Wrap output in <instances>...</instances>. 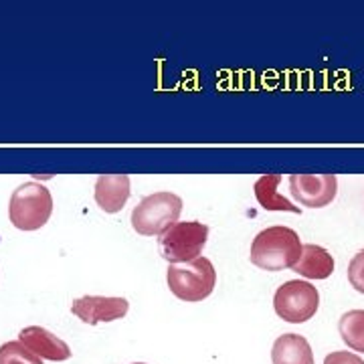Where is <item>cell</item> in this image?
<instances>
[{"label":"cell","instance_id":"6da1fadb","mask_svg":"<svg viewBox=\"0 0 364 364\" xmlns=\"http://www.w3.org/2000/svg\"><path fill=\"white\" fill-rule=\"evenodd\" d=\"M299 235L289 227H267L251 243V263L265 272L291 269L301 257Z\"/></svg>","mask_w":364,"mask_h":364},{"label":"cell","instance_id":"7a4b0ae2","mask_svg":"<svg viewBox=\"0 0 364 364\" xmlns=\"http://www.w3.org/2000/svg\"><path fill=\"white\" fill-rule=\"evenodd\" d=\"M182 213V198L174 193L162 191L144 196L132 210V229L144 237H160L178 223Z\"/></svg>","mask_w":364,"mask_h":364},{"label":"cell","instance_id":"3957f363","mask_svg":"<svg viewBox=\"0 0 364 364\" xmlns=\"http://www.w3.org/2000/svg\"><path fill=\"white\" fill-rule=\"evenodd\" d=\"M51 215L53 196L45 184L25 182L11 196L9 219L18 231H37L47 225Z\"/></svg>","mask_w":364,"mask_h":364},{"label":"cell","instance_id":"277c9868","mask_svg":"<svg viewBox=\"0 0 364 364\" xmlns=\"http://www.w3.org/2000/svg\"><path fill=\"white\" fill-rule=\"evenodd\" d=\"M166 282L170 291L182 301H203L217 286V272L210 259L198 257L184 265H170Z\"/></svg>","mask_w":364,"mask_h":364},{"label":"cell","instance_id":"5b68a950","mask_svg":"<svg viewBox=\"0 0 364 364\" xmlns=\"http://www.w3.org/2000/svg\"><path fill=\"white\" fill-rule=\"evenodd\" d=\"M207 239L208 227L205 223H176L166 233L160 235V239H158L160 255L168 261L170 265L191 263L200 257L203 249L207 245Z\"/></svg>","mask_w":364,"mask_h":364},{"label":"cell","instance_id":"8992f818","mask_svg":"<svg viewBox=\"0 0 364 364\" xmlns=\"http://www.w3.org/2000/svg\"><path fill=\"white\" fill-rule=\"evenodd\" d=\"M275 314L289 324H304L312 320L320 308V291L301 279H289L277 287L273 296Z\"/></svg>","mask_w":364,"mask_h":364},{"label":"cell","instance_id":"52a82bcc","mask_svg":"<svg viewBox=\"0 0 364 364\" xmlns=\"http://www.w3.org/2000/svg\"><path fill=\"white\" fill-rule=\"evenodd\" d=\"M289 191L301 207L322 208L338 195V178L336 174H291Z\"/></svg>","mask_w":364,"mask_h":364},{"label":"cell","instance_id":"ba28073f","mask_svg":"<svg viewBox=\"0 0 364 364\" xmlns=\"http://www.w3.org/2000/svg\"><path fill=\"white\" fill-rule=\"evenodd\" d=\"M130 310L126 298H105V296H83L73 299L71 312L77 316L83 324H102L124 318Z\"/></svg>","mask_w":364,"mask_h":364},{"label":"cell","instance_id":"9c48e42d","mask_svg":"<svg viewBox=\"0 0 364 364\" xmlns=\"http://www.w3.org/2000/svg\"><path fill=\"white\" fill-rule=\"evenodd\" d=\"M18 342H23L28 350L37 354L41 360L63 363L71 358V348L65 340L55 336L43 326H26L18 332Z\"/></svg>","mask_w":364,"mask_h":364},{"label":"cell","instance_id":"30bf717a","mask_svg":"<svg viewBox=\"0 0 364 364\" xmlns=\"http://www.w3.org/2000/svg\"><path fill=\"white\" fill-rule=\"evenodd\" d=\"M95 203L104 213H119L130 198V176L128 174H102L95 181Z\"/></svg>","mask_w":364,"mask_h":364},{"label":"cell","instance_id":"8fae6325","mask_svg":"<svg viewBox=\"0 0 364 364\" xmlns=\"http://www.w3.org/2000/svg\"><path fill=\"white\" fill-rule=\"evenodd\" d=\"M273 364H314L310 342L299 334H284L273 342Z\"/></svg>","mask_w":364,"mask_h":364},{"label":"cell","instance_id":"7c38bea8","mask_svg":"<svg viewBox=\"0 0 364 364\" xmlns=\"http://www.w3.org/2000/svg\"><path fill=\"white\" fill-rule=\"evenodd\" d=\"M291 269L306 279H326L334 272V257L324 247L308 243L304 245L301 257Z\"/></svg>","mask_w":364,"mask_h":364},{"label":"cell","instance_id":"4fadbf2b","mask_svg":"<svg viewBox=\"0 0 364 364\" xmlns=\"http://www.w3.org/2000/svg\"><path fill=\"white\" fill-rule=\"evenodd\" d=\"M282 182L279 174H263L257 182L253 184V191L255 196L259 200V205L265 210H287V213H301L299 207H296L291 200H287L286 196L279 195L277 191V184Z\"/></svg>","mask_w":364,"mask_h":364},{"label":"cell","instance_id":"5bb4252c","mask_svg":"<svg viewBox=\"0 0 364 364\" xmlns=\"http://www.w3.org/2000/svg\"><path fill=\"white\" fill-rule=\"evenodd\" d=\"M340 338L348 344V348L364 352V310H350L342 314L338 322Z\"/></svg>","mask_w":364,"mask_h":364},{"label":"cell","instance_id":"9a60e30c","mask_svg":"<svg viewBox=\"0 0 364 364\" xmlns=\"http://www.w3.org/2000/svg\"><path fill=\"white\" fill-rule=\"evenodd\" d=\"M0 364H43V360L28 350L23 342L14 340L0 346Z\"/></svg>","mask_w":364,"mask_h":364},{"label":"cell","instance_id":"2e32d148","mask_svg":"<svg viewBox=\"0 0 364 364\" xmlns=\"http://www.w3.org/2000/svg\"><path fill=\"white\" fill-rule=\"evenodd\" d=\"M348 282L356 291L364 294V249L352 257L348 265Z\"/></svg>","mask_w":364,"mask_h":364},{"label":"cell","instance_id":"e0dca14e","mask_svg":"<svg viewBox=\"0 0 364 364\" xmlns=\"http://www.w3.org/2000/svg\"><path fill=\"white\" fill-rule=\"evenodd\" d=\"M324 364H364V360L354 352L336 350L326 356Z\"/></svg>","mask_w":364,"mask_h":364},{"label":"cell","instance_id":"ac0fdd59","mask_svg":"<svg viewBox=\"0 0 364 364\" xmlns=\"http://www.w3.org/2000/svg\"><path fill=\"white\" fill-rule=\"evenodd\" d=\"M134 364H144V363H134Z\"/></svg>","mask_w":364,"mask_h":364}]
</instances>
